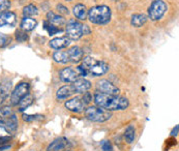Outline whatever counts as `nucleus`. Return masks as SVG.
<instances>
[{
	"label": "nucleus",
	"mask_w": 179,
	"mask_h": 151,
	"mask_svg": "<svg viewBox=\"0 0 179 151\" xmlns=\"http://www.w3.org/2000/svg\"><path fill=\"white\" fill-rule=\"evenodd\" d=\"M50 47L52 49L55 50H61L66 48L70 45V40L68 37H57V38H53L52 40L50 41Z\"/></svg>",
	"instance_id": "16"
},
{
	"label": "nucleus",
	"mask_w": 179,
	"mask_h": 151,
	"mask_svg": "<svg viewBox=\"0 0 179 151\" xmlns=\"http://www.w3.org/2000/svg\"><path fill=\"white\" fill-rule=\"evenodd\" d=\"M11 140V138L10 136L7 137H0V145H6L7 143H10Z\"/></svg>",
	"instance_id": "36"
},
{
	"label": "nucleus",
	"mask_w": 179,
	"mask_h": 151,
	"mask_svg": "<svg viewBox=\"0 0 179 151\" xmlns=\"http://www.w3.org/2000/svg\"><path fill=\"white\" fill-rule=\"evenodd\" d=\"M73 13L75 15V17L79 20H85L87 18V10H86V6L83 4H77L74 6Z\"/></svg>",
	"instance_id": "20"
},
{
	"label": "nucleus",
	"mask_w": 179,
	"mask_h": 151,
	"mask_svg": "<svg viewBox=\"0 0 179 151\" xmlns=\"http://www.w3.org/2000/svg\"><path fill=\"white\" fill-rule=\"evenodd\" d=\"M29 89H30V86H29L28 83L22 82V83H20V84H18L16 86V88L14 89L13 93H11V105L17 106L20 100L29 93Z\"/></svg>",
	"instance_id": "7"
},
{
	"label": "nucleus",
	"mask_w": 179,
	"mask_h": 151,
	"mask_svg": "<svg viewBox=\"0 0 179 151\" xmlns=\"http://www.w3.org/2000/svg\"><path fill=\"white\" fill-rule=\"evenodd\" d=\"M73 87L75 91H76V93H84L87 92L91 88V83L84 78H80L73 83Z\"/></svg>",
	"instance_id": "14"
},
{
	"label": "nucleus",
	"mask_w": 179,
	"mask_h": 151,
	"mask_svg": "<svg viewBox=\"0 0 179 151\" xmlns=\"http://www.w3.org/2000/svg\"><path fill=\"white\" fill-rule=\"evenodd\" d=\"M96 91L104 94H110V95H118L119 94V88H117L114 84L108 80H100L96 83Z\"/></svg>",
	"instance_id": "8"
},
{
	"label": "nucleus",
	"mask_w": 179,
	"mask_h": 151,
	"mask_svg": "<svg viewBox=\"0 0 179 151\" xmlns=\"http://www.w3.org/2000/svg\"><path fill=\"white\" fill-rule=\"evenodd\" d=\"M40 115H28V114H23L22 118L24 121L26 122H31V121H34L35 119H37V117H40Z\"/></svg>",
	"instance_id": "32"
},
{
	"label": "nucleus",
	"mask_w": 179,
	"mask_h": 151,
	"mask_svg": "<svg viewBox=\"0 0 179 151\" xmlns=\"http://www.w3.org/2000/svg\"><path fill=\"white\" fill-rule=\"evenodd\" d=\"M4 127L5 132H8V134H14L15 132L17 131L18 125H19V122H18V118L15 114H11L10 116L4 117Z\"/></svg>",
	"instance_id": "12"
},
{
	"label": "nucleus",
	"mask_w": 179,
	"mask_h": 151,
	"mask_svg": "<svg viewBox=\"0 0 179 151\" xmlns=\"http://www.w3.org/2000/svg\"><path fill=\"white\" fill-rule=\"evenodd\" d=\"M6 97H7V91L3 86L0 84V105L6 99Z\"/></svg>",
	"instance_id": "31"
},
{
	"label": "nucleus",
	"mask_w": 179,
	"mask_h": 151,
	"mask_svg": "<svg viewBox=\"0 0 179 151\" xmlns=\"http://www.w3.org/2000/svg\"><path fill=\"white\" fill-rule=\"evenodd\" d=\"M57 10L59 13H61V14H63V15H68V10L66 7L64 6V5H62V4H57Z\"/></svg>",
	"instance_id": "35"
},
{
	"label": "nucleus",
	"mask_w": 179,
	"mask_h": 151,
	"mask_svg": "<svg viewBox=\"0 0 179 151\" xmlns=\"http://www.w3.org/2000/svg\"><path fill=\"white\" fill-rule=\"evenodd\" d=\"M82 65L85 67L88 73H90L93 77H100L109 70V65L105 61L96 60L89 56L83 59Z\"/></svg>",
	"instance_id": "3"
},
{
	"label": "nucleus",
	"mask_w": 179,
	"mask_h": 151,
	"mask_svg": "<svg viewBox=\"0 0 179 151\" xmlns=\"http://www.w3.org/2000/svg\"><path fill=\"white\" fill-rule=\"evenodd\" d=\"M65 31H66L67 37L70 40H77L81 38L82 35H84V25L79 23L78 21L70 20L67 22Z\"/></svg>",
	"instance_id": "6"
},
{
	"label": "nucleus",
	"mask_w": 179,
	"mask_h": 151,
	"mask_svg": "<svg viewBox=\"0 0 179 151\" xmlns=\"http://www.w3.org/2000/svg\"><path fill=\"white\" fill-rule=\"evenodd\" d=\"M70 145V142L66 138H58L48 146L47 151H62Z\"/></svg>",
	"instance_id": "13"
},
{
	"label": "nucleus",
	"mask_w": 179,
	"mask_h": 151,
	"mask_svg": "<svg viewBox=\"0 0 179 151\" xmlns=\"http://www.w3.org/2000/svg\"><path fill=\"white\" fill-rule=\"evenodd\" d=\"M178 128H179V126L178 125H176L174 128L172 129V132H171V136H177L178 135Z\"/></svg>",
	"instance_id": "37"
},
{
	"label": "nucleus",
	"mask_w": 179,
	"mask_h": 151,
	"mask_svg": "<svg viewBox=\"0 0 179 151\" xmlns=\"http://www.w3.org/2000/svg\"><path fill=\"white\" fill-rule=\"evenodd\" d=\"M36 24L37 23L34 19L29 17H24L22 19V22H21V29L24 31H31L35 28Z\"/></svg>",
	"instance_id": "18"
},
{
	"label": "nucleus",
	"mask_w": 179,
	"mask_h": 151,
	"mask_svg": "<svg viewBox=\"0 0 179 151\" xmlns=\"http://www.w3.org/2000/svg\"><path fill=\"white\" fill-rule=\"evenodd\" d=\"M44 28L46 29V30L48 31V33H49L50 35H54L56 33H58V32L62 31L60 28H58L53 24H51L49 21H45L44 22Z\"/></svg>",
	"instance_id": "26"
},
{
	"label": "nucleus",
	"mask_w": 179,
	"mask_h": 151,
	"mask_svg": "<svg viewBox=\"0 0 179 151\" xmlns=\"http://www.w3.org/2000/svg\"><path fill=\"white\" fill-rule=\"evenodd\" d=\"M68 56H70V61L74 62V63H78L83 59V56H84V52L83 50L78 46L71 47L70 50H67Z\"/></svg>",
	"instance_id": "15"
},
{
	"label": "nucleus",
	"mask_w": 179,
	"mask_h": 151,
	"mask_svg": "<svg viewBox=\"0 0 179 151\" xmlns=\"http://www.w3.org/2000/svg\"><path fill=\"white\" fill-rule=\"evenodd\" d=\"M146 22H147V16H145V15L135 14L132 16V21H130V23H132V25L134 27H136V28L142 27Z\"/></svg>",
	"instance_id": "19"
},
{
	"label": "nucleus",
	"mask_w": 179,
	"mask_h": 151,
	"mask_svg": "<svg viewBox=\"0 0 179 151\" xmlns=\"http://www.w3.org/2000/svg\"><path fill=\"white\" fill-rule=\"evenodd\" d=\"M0 127L3 128L4 127V121H3V118H0Z\"/></svg>",
	"instance_id": "39"
},
{
	"label": "nucleus",
	"mask_w": 179,
	"mask_h": 151,
	"mask_svg": "<svg viewBox=\"0 0 179 151\" xmlns=\"http://www.w3.org/2000/svg\"><path fill=\"white\" fill-rule=\"evenodd\" d=\"M64 106L68 111L74 112V113H81L85 109V105L81 97H74V99L65 102Z\"/></svg>",
	"instance_id": "10"
},
{
	"label": "nucleus",
	"mask_w": 179,
	"mask_h": 151,
	"mask_svg": "<svg viewBox=\"0 0 179 151\" xmlns=\"http://www.w3.org/2000/svg\"><path fill=\"white\" fill-rule=\"evenodd\" d=\"M53 59L58 62V63H67V62H70V56H68V53L67 51H57L53 54Z\"/></svg>",
	"instance_id": "22"
},
{
	"label": "nucleus",
	"mask_w": 179,
	"mask_h": 151,
	"mask_svg": "<svg viewBox=\"0 0 179 151\" xmlns=\"http://www.w3.org/2000/svg\"><path fill=\"white\" fill-rule=\"evenodd\" d=\"M67 1H70V0H67Z\"/></svg>",
	"instance_id": "41"
},
{
	"label": "nucleus",
	"mask_w": 179,
	"mask_h": 151,
	"mask_svg": "<svg viewBox=\"0 0 179 151\" xmlns=\"http://www.w3.org/2000/svg\"><path fill=\"white\" fill-rule=\"evenodd\" d=\"M47 18H48V21H49L51 24L62 25V24H64V22H65L64 19L61 16L54 14L53 11H49V13L47 14Z\"/></svg>",
	"instance_id": "24"
},
{
	"label": "nucleus",
	"mask_w": 179,
	"mask_h": 151,
	"mask_svg": "<svg viewBox=\"0 0 179 151\" xmlns=\"http://www.w3.org/2000/svg\"><path fill=\"white\" fill-rule=\"evenodd\" d=\"M17 22L16 14L13 11H4V13L0 14V27H14Z\"/></svg>",
	"instance_id": "11"
},
{
	"label": "nucleus",
	"mask_w": 179,
	"mask_h": 151,
	"mask_svg": "<svg viewBox=\"0 0 179 151\" xmlns=\"http://www.w3.org/2000/svg\"><path fill=\"white\" fill-rule=\"evenodd\" d=\"M32 103H33V96H32L31 94L28 93L27 95L24 96L23 99L19 102V103L17 105L18 107H19V109H18V110H19L20 112L25 111L29 106L32 105Z\"/></svg>",
	"instance_id": "21"
},
{
	"label": "nucleus",
	"mask_w": 179,
	"mask_h": 151,
	"mask_svg": "<svg viewBox=\"0 0 179 151\" xmlns=\"http://www.w3.org/2000/svg\"><path fill=\"white\" fill-rule=\"evenodd\" d=\"M11 6L10 0H0V14L6 11Z\"/></svg>",
	"instance_id": "30"
},
{
	"label": "nucleus",
	"mask_w": 179,
	"mask_h": 151,
	"mask_svg": "<svg viewBox=\"0 0 179 151\" xmlns=\"http://www.w3.org/2000/svg\"><path fill=\"white\" fill-rule=\"evenodd\" d=\"M167 10H168V6L163 0H154L148 8V18H150L152 21L162 19Z\"/></svg>",
	"instance_id": "5"
},
{
	"label": "nucleus",
	"mask_w": 179,
	"mask_h": 151,
	"mask_svg": "<svg viewBox=\"0 0 179 151\" xmlns=\"http://www.w3.org/2000/svg\"><path fill=\"white\" fill-rule=\"evenodd\" d=\"M11 37L8 36L6 34H2L0 33V48H4L6 47L8 44H11Z\"/></svg>",
	"instance_id": "28"
},
{
	"label": "nucleus",
	"mask_w": 179,
	"mask_h": 151,
	"mask_svg": "<svg viewBox=\"0 0 179 151\" xmlns=\"http://www.w3.org/2000/svg\"><path fill=\"white\" fill-rule=\"evenodd\" d=\"M136 138V129L134 125H129L125 128L124 131V139L126 141V143L132 144L134 141H135Z\"/></svg>",
	"instance_id": "23"
},
{
	"label": "nucleus",
	"mask_w": 179,
	"mask_h": 151,
	"mask_svg": "<svg viewBox=\"0 0 179 151\" xmlns=\"http://www.w3.org/2000/svg\"><path fill=\"white\" fill-rule=\"evenodd\" d=\"M101 149L103 151H113L112 144L110 141H103L101 142Z\"/></svg>",
	"instance_id": "33"
},
{
	"label": "nucleus",
	"mask_w": 179,
	"mask_h": 151,
	"mask_svg": "<svg viewBox=\"0 0 179 151\" xmlns=\"http://www.w3.org/2000/svg\"><path fill=\"white\" fill-rule=\"evenodd\" d=\"M83 103H84V105H88V103H90V102L92 100V95L89 92H84V94H83V96L81 97Z\"/></svg>",
	"instance_id": "34"
},
{
	"label": "nucleus",
	"mask_w": 179,
	"mask_h": 151,
	"mask_svg": "<svg viewBox=\"0 0 179 151\" xmlns=\"http://www.w3.org/2000/svg\"><path fill=\"white\" fill-rule=\"evenodd\" d=\"M65 151H71V150H65Z\"/></svg>",
	"instance_id": "40"
},
{
	"label": "nucleus",
	"mask_w": 179,
	"mask_h": 151,
	"mask_svg": "<svg viewBox=\"0 0 179 151\" xmlns=\"http://www.w3.org/2000/svg\"><path fill=\"white\" fill-rule=\"evenodd\" d=\"M85 117L92 122H105L112 117V113L100 107H88L85 110Z\"/></svg>",
	"instance_id": "4"
},
{
	"label": "nucleus",
	"mask_w": 179,
	"mask_h": 151,
	"mask_svg": "<svg viewBox=\"0 0 179 151\" xmlns=\"http://www.w3.org/2000/svg\"><path fill=\"white\" fill-rule=\"evenodd\" d=\"M10 148H11V145H0V151L10 149Z\"/></svg>",
	"instance_id": "38"
},
{
	"label": "nucleus",
	"mask_w": 179,
	"mask_h": 151,
	"mask_svg": "<svg viewBox=\"0 0 179 151\" xmlns=\"http://www.w3.org/2000/svg\"><path fill=\"white\" fill-rule=\"evenodd\" d=\"M88 19L93 24H107L111 20V8L106 5H97L89 10Z\"/></svg>",
	"instance_id": "2"
},
{
	"label": "nucleus",
	"mask_w": 179,
	"mask_h": 151,
	"mask_svg": "<svg viewBox=\"0 0 179 151\" xmlns=\"http://www.w3.org/2000/svg\"><path fill=\"white\" fill-rule=\"evenodd\" d=\"M37 14H38L37 7L33 4H29V5H27V6L24 7V10H23L24 17H29L30 18V17L36 16Z\"/></svg>",
	"instance_id": "25"
},
{
	"label": "nucleus",
	"mask_w": 179,
	"mask_h": 151,
	"mask_svg": "<svg viewBox=\"0 0 179 151\" xmlns=\"http://www.w3.org/2000/svg\"><path fill=\"white\" fill-rule=\"evenodd\" d=\"M16 40L18 41H20V43H23V41L27 40H28V35L26 34V31L22 30V29L17 30L16 31Z\"/></svg>",
	"instance_id": "27"
},
{
	"label": "nucleus",
	"mask_w": 179,
	"mask_h": 151,
	"mask_svg": "<svg viewBox=\"0 0 179 151\" xmlns=\"http://www.w3.org/2000/svg\"><path fill=\"white\" fill-rule=\"evenodd\" d=\"M75 93H76V91H75L73 85H65L57 90L56 97H57L58 99H68V97L71 96Z\"/></svg>",
	"instance_id": "17"
},
{
	"label": "nucleus",
	"mask_w": 179,
	"mask_h": 151,
	"mask_svg": "<svg viewBox=\"0 0 179 151\" xmlns=\"http://www.w3.org/2000/svg\"><path fill=\"white\" fill-rule=\"evenodd\" d=\"M11 113V108L10 106H1L0 107V117L4 118L10 116Z\"/></svg>",
	"instance_id": "29"
},
{
	"label": "nucleus",
	"mask_w": 179,
	"mask_h": 151,
	"mask_svg": "<svg viewBox=\"0 0 179 151\" xmlns=\"http://www.w3.org/2000/svg\"><path fill=\"white\" fill-rule=\"evenodd\" d=\"M94 103L97 107L105 109L108 111H117L125 110L129 108L130 103L126 97L119 95H110V94H104L96 91L93 96Z\"/></svg>",
	"instance_id": "1"
},
{
	"label": "nucleus",
	"mask_w": 179,
	"mask_h": 151,
	"mask_svg": "<svg viewBox=\"0 0 179 151\" xmlns=\"http://www.w3.org/2000/svg\"><path fill=\"white\" fill-rule=\"evenodd\" d=\"M59 78L64 83H74L75 81L80 79V75L78 70L71 69V67H65V69L60 70Z\"/></svg>",
	"instance_id": "9"
}]
</instances>
